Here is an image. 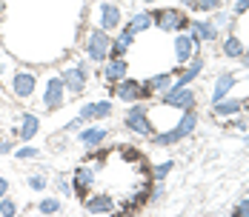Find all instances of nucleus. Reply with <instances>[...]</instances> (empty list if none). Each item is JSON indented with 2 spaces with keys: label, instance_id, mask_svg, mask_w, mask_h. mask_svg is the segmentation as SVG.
<instances>
[{
  "label": "nucleus",
  "instance_id": "obj_45",
  "mask_svg": "<svg viewBox=\"0 0 249 217\" xmlns=\"http://www.w3.org/2000/svg\"><path fill=\"white\" fill-rule=\"evenodd\" d=\"M143 3H155V0H143Z\"/></svg>",
  "mask_w": 249,
  "mask_h": 217
},
{
  "label": "nucleus",
  "instance_id": "obj_37",
  "mask_svg": "<svg viewBox=\"0 0 249 217\" xmlns=\"http://www.w3.org/2000/svg\"><path fill=\"white\" fill-rule=\"evenodd\" d=\"M247 12H249V0H238L235 9H232V15H247Z\"/></svg>",
  "mask_w": 249,
  "mask_h": 217
},
{
  "label": "nucleus",
  "instance_id": "obj_41",
  "mask_svg": "<svg viewBox=\"0 0 249 217\" xmlns=\"http://www.w3.org/2000/svg\"><path fill=\"white\" fill-rule=\"evenodd\" d=\"M238 60H241V63H244V66H247V69H249V49H244V54H241Z\"/></svg>",
  "mask_w": 249,
  "mask_h": 217
},
{
  "label": "nucleus",
  "instance_id": "obj_8",
  "mask_svg": "<svg viewBox=\"0 0 249 217\" xmlns=\"http://www.w3.org/2000/svg\"><path fill=\"white\" fill-rule=\"evenodd\" d=\"M198 54H200V43L189 34V32H178V34H175V63H178V66L189 63V60L198 57Z\"/></svg>",
  "mask_w": 249,
  "mask_h": 217
},
{
  "label": "nucleus",
  "instance_id": "obj_33",
  "mask_svg": "<svg viewBox=\"0 0 249 217\" xmlns=\"http://www.w3.org/2000/svg\"><path fill=\"white\" fill-rule=\"evenodd\" d=\"M212 23L218 26V29H232V15L229 12H224V9H215V17H212Z\"/></svg>",
  "mask_w": 249,
  "mask_h": 217
},
{
  "label": "nucleus",
  "instance_id": "obj_6",
  "mask_svg": "<svg viewBox=\"0 0 249 217\" xmlns=\"http://www.w3.org/2000/svg\"><path fill=\"white\" fill-rule=\"evenodd\" d=\"M66 103V86H63V77L60 74H52L46 77V86H43V95H40V106L46 112H54Z\"/></svg>",
  "mask_w": 249,
  "mask_h": 217
},
{
  "label": "nucleus",
  "instance_id": "obj_14",
  "mask_svg": "<svg viewBox=\"0 0 249 217\" xmlns=\"http://www.w3.org/2000/svg\"><path fill=\"white\" fill-rule=\"evenodd\" d=\"M135 40H138V34L132 32V26H121V29L115 32V37H112L109 60H115V57H126V51L135 46Z\"/></svg>",
  "mask_w": 249,
  "mask_h": 217
},
{
  "label": "nucleus",
  "instance_id": "obj_25",
  "mask_svg": "<svg viewBox=\"0 0 249 217\" xmlns=\"http://www.w3.org/2000/svg\"><path fill=\"white\" fill-rule=\"evenodd\" d=\"M224 54L226 57H232V60H238V57L244 54V43H241L238 34H226L224 37Z\"/></svg>",
  "mask_w": 249,
  "mask_h": 217
},
{
  "label": "nucleus",
  "instance_id": "obj_13",
  "mask_svg": "<svg viewBox=\"0 0 249 217\" xmlns=\"http://www.w3.org/2000/svg\"><path fill=\"white\" fill-rule=\"evenodd\" d=\"M35 89H37V77H35V72L20 69V72L12 74V95L18 97V100H29V97L35 95Z\"/></svg>",
  "mask_w": 249,
  "mask_h": 217
},
{
  "label": "nucleus",
  "instance_id": "obj_40",
  "mask_svg": "<svg viewBox=\"0 0 249 217\" xmlns=\"http://www.w3.org/2000/svg\"><path fill=\"white\" fill-rule=\"evenodd\" d=\"M180 3H183L186 12H195V3H198V0H180Z\"/></svg>",
  "mask_w": 249,
  "mask_h": 217
},
{
  "label": "nucleus",
  "instance_id": "obj_38",
  "mask_svg": "<svg viewBox=\"0 0 249 217\" xmlns=\"http://www.w3.org/2000/svg\"><path fill=\"white\" fill-rule=\"evenodd\" d=\"M6 194H9V180L0 177V197H6Z\"/></svg>",
  "mask_w": 249,
  "mask_h": 217
},
{
  "label": "nucleus",
  "instance_id": "obj_4",
  "mask_svg": "<svg viewBox=\"0 0 249 217\" xmlns=\"http://www.w3.org/2000/svg\"><path fill=\"white\" fill-rule=\"evenodd\" d=\"M89 74H92V60L86 57V60H80L75 66H66L60 72V77H63V86H66L69 95H80L86 89V83H89Z\"/></svg>",
  "mask_w": 249,
  "mask_h": 217
},
{
  "label": "nucleus",
  "instance_id": "obj_12",
  "mask_svg": "<svg viewBox=\"0 0 249 217\" xmlns=\"http://www.w3.org/2000/svg\"><path fill=\"white\" fill-rule=\"evenodd\" d=\"M83 209L92 212V215H112L118 209V203L109 192H89L83 197Z\"/></svg>",
  "mask_w": 249,
  "mask_h": 217
},
{
  "label": "nucleus",
  "instance_id": "obj_10",
  "mask_svg": "<svg viewBox=\"0 0 249 217\" xmlns=\"http://www.w3.org/2000/svg\"><path fill=\"white\" fill-rule=\"evenodd\" d=\"M98 20L103 32H118L121 23H124V12H121V6L115 0H103L98 6Z\"/></svg>",
  "mask_w": 249,
  "mask_h": 217
},
{
  "label": "nucleus",
  "instance_id": "obj_19",
  "mask_svg": "<svg viewBox=\"0 0 249 217\" xmlns=\"http://www.w3.org/2000/svg\"><path fill=\"white\" fill-rule=\"evenodd\" d=\"M106 137H109V129H103V126H86V129H77V140H80L83 149H98Z\"/></svg>",
  "mask_w": 249,
  "mask_h": 217
},
{
  "label": "nucleus",
  "instance_id": "obj_27",
  "mask_svg": "<svg viewBox=\"0 0 249 217\" xmlns=\"http://www.w3.org/2000/svg\"><path fill=\"white\" fill-rule=\"evenodd\" d=\"M60 209H63V203H60L57 197H43V200L37 203V212H40V215H57Z\"/></svg>",
  "mask_w": 249,
  "mask_h": 217
},
{
  "label": "nucleus",
  "instance_id": "obj_7",
  "mask_svg": "<svg viewBox=\"0 0 249 217\" xmlns=\"http://www.w3.org/2000/svg\"><path fill=\"white\" fill-rule=\"evenodd\" d=\"M195 92L189 86H172L166 95H160V103L169 106V109H178V112H186V109H195Z\"/></svg>",
  "mask_w": 249,
  "mask_h": 217
},
{
  "label": "nucleus",
  "instance_id": "obj_22",
  "mask_svg": "<svg viewBox=\"0 0 249 217\" xmlns=\"http://www.w3.org/2000/svg\"><path fill=\"white\" fill-rule=\"evenodd\" d=\"M212 112H215L218 117H235V115H241V112H244V100H235V97L226 95L224 100L212 103Z\"/></svg>",
  "mask_w": 249,
  "mask_h": 217
},
{
  "label": "nucleus",
  "instance_id": "obj_36",
  "mask_svg": "<svg viewBox=\"0 0 249 217\" xmlns=\"http://www.w3.org/2000/svg\"><path fill=\"white\" fill-rule=\"evenodd\" d=\"M232 215H235V217H249V197H244V200H238V203H235Z\"/></svg>",
  "mask_w": 249,
  "mask_h": 217
},
{
  "label": "nucleus",
  "instance_id": "obj_23",
  "mask_svg": "<svg viewBox=\"0 0 249 217\" xmlns=\"http://www.w3.org/2000/svg\"><path fill=\"white\" fill-rule=\"evenodd\" d=\"M238 83V77L232 72H224V74H218V80H215V89H212V100L209 103H218V100H224L229 92H232V86Z\"/></svg>",
  "mask_w": 249,
  "mask_h": 217
},
{
  "label": "nucleus",
  "instance_id": "obj_18",
  "mask_svg": "<svg viewBox=\"0 0 249 217\" xmlns=\"http://www.w3.org/2000/svg\"><path fill=\"white\" fill-rule=\"evenodd\" d=\"M175 86V72H160V74H152L149 80L143 83V95L146 97H160V95H166L169 89Z\"/></svg>",
  "mask_w": 249,
  "mask_h": 217
},
{
  "label": "nucleus",
  "instance_id": "obj_34",
  "mask_svg": "<svg viewBox=\"0 0 249 217\" xmlns=\"http://www.w3.org/2000/svg\"><path fill=\"white\" fill-rule=\"evenodd\" d=\"M215 9H221V0H198L195 3V12H203V15H209Z\"/></svg>",
  "mask_w": 249,
  "mask_h": 217
},
{
  "label": "nucleus",
  "instance_id": "obj_35",
  "mask_svg": "<svg viewBox=\"0 0 249 217\" xmlns=\"http://www.w3.org/2000/svg\"><path fill=\"white\" fill-rule=\"evenodd\" d=\"M226 120H229V126H232L235 132H249V120L247 117H238V115H235V117H226Z\"/></svg>",
  "mask_w": 249,
  "mask_h": 217
},
{
  "label": "nucleus",
  "instance_id": "obj_15",
  "mask_svg": "<svg viewBox=\"0 0 249 217\" xmlns=\"http://www.w3.org/2000/svg\"><path fill=\"white\" fill-rule=\"evenodd\" d=\"M95 166H89V163H83V166H77L72 171V192L77 197H86V194L92 192V186H95Z\"/></svg>",
  "mask_w": 249,
  "mask_h": 217
},
{
  "label": "nucleus",
  "instance_id": "obj_1",
  "mask_svg": "<svg viewBox=\"0 0 249 217\" xmlns=\"http://www.w3.org/2000/svg\"><path fill=\"white\" fill-rule=\"evenodd\" d=\"M195 129H198V112H195V109H186V112H180V120L175 123L172 129L155 132V134H152V146H160V149L178 146L183 137H189Z\"/></svg>",
  "mask_w": 249,
  "mask_h": 217
},
{
  "label": "nucleus",
  "instance_id": "obj_39",
  "mask_svg": "<svg viewBox=\"0 0 249 217\" xmlns=\"http://www.w3.org/2000/svg\"><path fill=\"white\" fill-rule=\"evenodd\" d=\"M9 151H15L12 143H9V140H0V154H9Z\"/></svg>",
  "mask_w": 249,
  "mask_h": 217
},
{
  "label": "nucleus",
  "instance_id": "obj_30",
  "mask_svg": "<svg viewBox=\"0 0 249 217\" xmlns=\"http://www.w3.org/2000/svg\"><path fill=\"white\" fill-rule=\"evenodd\" d=\"M54 189L63 194V197H72V180H69V174H57V180H54Z\"/></svg>",
  "mask_w": 249,
  "mask_h": 217
},
{
  "label": "nucleus",
  "instance_id": "obj_31",
  "mask_svg": "<svg viewBox=\"0 0 249 217\" xmlns=\"http://www.w3.org/2000/svg\"><path fill=\"white\" fill-rule=\"evenodd\" d=\"M0 215H3V217H15V215H18V203H15L9 194H6V197H0Z\"/></svg>",
  "mask_w": 249,
  "mask_h": 217
},
{
  "label": "nucleus",
  "instance_id": "obj_2",
  "mask_svg": "<svg viewBox=\"0 0 249 217\" xmlns=\"http://www.w3.org/2000/svg\"><path fill=\"white\" fill-rule=\"evenodd\" d=\"M152 23L158 32L178 34V32H189V15L186 9H152Z\"/></svg>",
  "mask_w": 249,
  "mask_h": 217
},
{
  "label": "nucleus",
  "instance_id": "obj_20",
  "mask_svg": "<svg viewBox=\"0 0 249 217\" xmlns=\"http://www.w3.org/2000/svg\"><path fill=\"white\" fill-rule=\"evenodd\" d=\"M200 72H203V57L198 54V57H192L189 63H183V66H180V72L175 74V86H189Z\"/></svg>",
  "mask_w": 249,
  "mask_h": 217
},
{
  "label": "nucleus",
  "instance_id": "obj_44",
  "mask_svg": "<svg viewBox=\"0 0 249 217\" xmlns=\"http://www.w3.org/2000/svg\"><path fill=\"white\" fill-rule=\"evenodd\" d=\"M244 143H247V146H249V132H247V137H244Z\"/></svg>",
  "mask_w": 249,
  "mask_h": 217
},
{
  "label": "nucleus",
  "instance_id": "obj_11",
  "mask_svg": "<svg viewBox=\"0 0 249 217\" xmlns=\"http://www.w3.org/2000/svg\"><path fill=\"white\" fill-rule=\"evenodd\" d=\"M112 95L118 97L121 103H135V100H146L143 95V83L138 77H124L121 83L112 86Z\"/></svg>",
  "mask_w": 249,
  "mask_h": 217
},
{
  "label": "nucleus",
  "instance_id": "obj_17",
  "mask_svg": "<svg viewBox=\"0 0 249 217\" xmlns=\"http://www.w3.org/2000/svg\"><path fill=\"white\" fill-rule=\"evenodd\" d=\"M189 34L198 43H215L221 37V29L212 23V17H206V20H189Z\"/></svg>",
  "mask_w": 249,
  "mask_h": 217
},
{
  "label": "nucleus",
  "instance_id": "obj_26",
  "mask_svg": "<svg viewBox=\"0 0 249 217\" xmlns=\"http://www.w3.org/2000/svg\"><path fill=\"white\" fill-rule=\"evenodd\" d=\"M26 186H29L32 192H46V189H49V177H46V171H35V174H29V177H26Z\"/></svg>",
  "mask_w": 249,
  "mask_h": 217
},
{
  "label": "nucleus",
  "instance_id": "obj_24",
  "mask_svg": "<svg viewBox=\"0 0 249 217\" xmlns=\"http://www.w3.org/2000/svg\"><path fill=\"white\" fill-rule=\"evenodd\" d=\"M129 26L135 34H143V32H152L155 23H152V9H138L132 17H129Z\"/></svg>",
  "mask_w": 249,
  "mask_h": 217
},
{
  "label": "nucleus",
  "instance_id": "obj_28",
  "mask_svg": "<svg viewBox=\"0 0 249 217\" xmlns=\"http://www.w3.org/2000/svg\"><path fill=\"white\" fill-rule=\"evenodd\" d=\"M172 169H175V160H163V163H155V166H152V171H149V177H152V180H166Z\"/></svg>",
  "mask_w": 249,
  "mask_h": 217
},
{
  "label": "nucleus",
  "instance_id": "obj_16",
  "mask_svg": "<svg viewBox=\"0 0 249 217\" xmlns=\"http://www.w3.org/2000/svg\"><path fill=\"white\" fill-rule=\"evenodd\" d=\"M100 77H103L106 86H115V83H121L124 77H129V63H126V57L106 60V63L100 66Z\"/></svg>",
  "mask_w": 249,
  "mask_h": 217
},
{
  "label": "nucleus",
  "instance_id": "obj_43",
  "mask_svg": "<svg viewBox=\"0 0 249 217\" xmlns=\"http://www.w3.org/2000/svg\"><path fill=\"white\" fill-rule=\"evenodd\" d=\"M244 112H249V97L244 100Z\"/></svg>",
  "mask_w": 249,
  "mask_h": 217
},
{
  "label": "nucleus",
  "instance_id": "obj_5",
  "mask_svg": "<svg viewBox=\"0 0 249 217\" xmlns=\"http://www.w3.org/2000/svg\"><path fill=\"white\" fill-rule=\"evenodd\" d=\"M109 46H112V34L103 29H92L86 34V57L92 63H106L109 60Z\"/></svg>",
  "mask_w": 249,
  "mask_h": 217
},
{
  "label": "nucleus",
  "instance_id": "obj_32",
  "mask_svg": "<svg viewBox=\"0 0 249 217\" xmlns=\"http://www.w3.org/2000/svg\"><path fill=\"white\" fill-rule=\"evenodd\" d=\"M37 154H40L37 146H20V149H15V157H18V160H32V157H37Z\"/></svg>",
  "mask_w": 249,
  "mask_h": 217
},
{
  "label": "nucleus",
  "instance_id": "obj_42",
  "mask_svg": "<svg viewBox=\"0 0 249 217\" xmlns=\"http://www.w3.org/2000/svg\"><path fill=\"white\" fill-rule=\"evenodd\" d=\"M6 72V54H0V74Z\"/></svg>",
  "mask_w": 249,
  "mask_h": 217
},
{
  "label": "nucleus",
  "instance_id": "obj_29",
  "mask_svg": "<svg viewBox=\"0 0 249 217\" xmlns=\"http://www.w3.org/2000/svg\"><path fill=\"white\" fill-rule=\"evenodd\" d=\"M166 197V180H152L149 186V203H158Z\"/></svg>",
  "mask_w": 249,
  "mask_h": 217
},
{
  "label": "nucleus",
  "instance_id": "obj_9",
  "mask_svg": "<svg viewBox=\"0 0 249 217\" xmlns=\"http://www.w3.org/2000/svg\"><path fill=\"white\" fill-rule=\"evenodd\" d=\"M115 112V100H86L83 106H80V120L83 123H95V120H106L109 115Z\"/></svg>",
  "mask_w": 249,
  "mask_h": 217
},
{
  "label": "nucleus",
  "instance_id": "obj_3",
  "mask_svg": "<svg viewBox=\"0 0 249 217\" xmlns=\"http://www.w3.org/2000/svg\"><path fill=\"white\" fill-rule=\"evenodd\" d=\"M124 126L132 134H138V137H152L155 134V123L149 120V112H146L143 100L129 103V109H126V115H124Z\"/></svg>",
  "mask_w": 249,
  "mask_h": 217
},
{
  "label": "nucleus",
  "instance_id": "obj_21",
  "mask_svg": "<svg viewBox=\"0 0 249 217\" xmlns=\"http://www.w3.org/2000/svg\"><path fill=\"white\" fill-rule=\"evenodd\" d=\"M37 132H40V117L32 115V112H23V117L18 120V137L23 143H29L32 137H37Z\"/></svg>",
  "mask_w": 249,
  "mask_h": 217
}]
</instances>
